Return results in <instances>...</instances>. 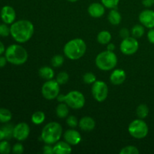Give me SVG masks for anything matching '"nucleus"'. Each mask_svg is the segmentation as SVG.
Wrapping results in <instances>:
<instances>
[{"mask_svg": "<svg viewBox=\"0 0 154 154\" xmlns=\"http://www.w3.org/2000/svg\"><path fill=\"white\" fill-rule=\"evenodd\" d=\"M126 78V74L123 69H115L111 73L110 81L114 85H120L125 81Z\"/></svg>", "mask_w": 154, "mask_h": 154, "instance_id": "obj_16", "label": "nucleus"}, {"mask_svg": "<svg viewBox=\"0 0 154 154\" xmlns=\"http://www.w3.org/2000/svg\"><path fill=\"white\" fill-rule=\"evenodd\" d=\"M24 147L23 145L20 143H17L12 147V153L15 154H21L23 153Z\"/></svg>", "mask_w": 154, "mask_h": 154, "instance_id": "obj_36", "label": "nucleus"}, {"mask_svg": "<svg viewBox=\"0 0 154 154\" xmlns=\"http://www.w3.org/2000/svg\"><path fill=\"white\" fill-rule=\"evenodd\" d=\"M78 126L82 130L89 132L92 131L96 126V122L92 117H84L80 120L78 123Z\"/></svg>", "mask_w": 154, "mask_h": 154, "instance_id": "obj_17", "label": "nucleus"}, {"mask_svg": "<svg viewBox=\"0 0 154 154\" xmlns=\"http://www.w3.org/2000/svg\"><path fill=\"white\" fill-rule=\"evenodd\" d=\"M32 122L35 125H40L45 120V114L43 111H36L32 115Z\"/></svg>", "mask_w": 154, "mask_h": 154, "instance_id": "obj_25", "label": "nucleus"}, {"mask_svg": "<svg viewBox=\"0 0 154 154\" xmlns=\"http://www.w3.org/2000/svg\"><path fill=\"white\" fill-rule=\"evenodd\" d=\"M56 113H57V117H60V118H66L69 113V108H68L67 104L63 102V103L57 105V109H56Z\"/></svg>", "mask_w": 154, "mask_h": 154, "instance_id": "obj_21", "label": "nucleus"}, {"mask_svg": "<svg viewBox=\"0 0 154 154\" xmlns=\"http://www.w3.org/2000/svg\"><path fill=\"white\" fill-rule=\"evenodd\" d=\"M7 59H6L5 56L2 57V56H0V68H3L6 66L7 64Z\"/></svg>", "mask_w": 154, "mask_h": 154, "instance_id": "obj_41", "label": "nucleus"}, {"mask_svg": "<svg viewBox=\"0 0 154 154\" xmlns=\"http://www.w3.org/2000/svg\"><path fill=\"white\" fill-rule=\"evenodd\" d=\"M144 34V28L143 25H137L134 26L133 28L132 29V35L134 38H138L142 37L143 35Z\"/></svg>", "mask_w": 154, "mask_h": 154, "instance_id": "obj_27", "label": "nucleus"}, {"mask_svg": "<svg viewBox=\"0 0 154 154\" xmlns=\"http://www.w3.org/2000/svg\"><path fill=\"white\" fill-rule=\"evenodd\" d=\"M38 74L41 78L47 81L53 79L54 77V70L49 66H44L41 68L38 71Z\"/></svg>", "mask_w": 154, "mask_h": 154, "instance_id": "obj_19", "label": "nucleus"}, {"mask_svg": "<svg viewBox=\"0 0 154 154\" xmlns=\"http://www.w3.org/2000/svg\"><path fill=\"white\" fill-rule=\"evenodd\" d=\"M142 4L144 5L145 7L150 8L154 4V0H143Z\"/></svg>", "mask_w": 154, "mask_h": 154, "instance_id": "obj_40", "label": "nucleus"}, {"mask_svg": "<svg viewBox=\"0 0 154 154\" xmlns=\"http://www.w3.org/2000/svg\"><path fill=\"white\" fill-rule=\"evenodd\" d=\"M57 99L60 102H65L73 109H81L85 105V97L82 93L77 90L69 92L67 95H59Z\"/></svg>", "mask_w": 154, "mask_h": 154, "instance_id": "obj_5", "label": "nucleus"}, {"mask_svg": "<svg viewBox=\"0 0 154 154\" xmlns=\"http://www.w3.org/2000/svg\"><path fill=\"white\" fill-rule=\"evenodd\" d=\"M120 35L123 38H126L129 37V31L128 29L123 28L120 31Z\"/></svg>", "mask_w": 154, "mask_h": 154, "instance_id": "obj_39", "label": "nucleus"}, {"mask_svg": "<svg viewBox=\"0 0 154 154\" xmlns=\"http://www.w3.org/2000/svg\"><path fill=\"white\" fill-rule=\"evenodd\" d=\"M64 63V57L62 55H56L51 60V64L54 67L58 68L63 66Z\"/></svg>", "mask_w": 154, "mask_h": 154, "instance_id": "obj_30", "label": "nucleus"}, {"mask_svg": "<svg viewBox=\"0 0 154 154\" xmlns=\"http://www.w3.org/2000/svg\"><path fill=\"white\" fill-rule=\"evenodd\" d=\"M128 130L129 134L137 139H142L145 138L149 132L148 126L143 120V119H137L133 120L129 124Z\"/></svg>", "mask_w": 154, "mask_h": 154, "instance_id": "obj_7", "label": "nucleus"}, {"mask_svg": "<svg viewBox=\"0 0 154 154\" xmlns=\"http://www.w3.org/2000/svg\"><path fill=\"white\" fill-rule=\"evenodd\" d=\"M12 114L8 109L0 108V123H7L11 120Z\"/></svg>", "mask_w": 154, "mask_h": 154, "instance_id": "obj_24", "label": "nucleus"}, {"mask_svg": "<svg viewBox=\"0 0 154 154\" xmlns=\"http://www.w3.org/2000/svg\"><path fill=\"white\" fill-rule=\"evenodd\" d=\"M2 140H5V134L2 129L0 128V141H2Z\"/></svg>", "mask_w": 154, "mask_h": 154, "instance_id": "obj_44", "label": "nucleus"}, {"mask_svg": "<svg viewBox=\"0 0 154 154\" xmlns=\"http://www.w3.org/2000/svg\"><path fill=\"white\" fill-rule=\"evenodd\" d=\"M12 38L18 43L27 42L34 33V26L31 21L20 20L14 22L10 27Z\"/></svg>", "mask_w": 154, "mask_h": 154, "instance_id": "obj_1", "label": "nucleus"}, {"mask_svg": "<svg viewBox=\"0 0 154 154\" xmlns=\"http://www.w3.org/2000/svg\"><path fill=\"white\" fill-rule=\"evenodd\" d=\"M105 6L103 4L98 2H93L88 7V13L92 17L99 18L105 14Z\"/></svg>", "mask_w": 154, "mask_h": 154, "instance_id": "obj_15", "label": "nucleus"}, {"mask_svg": "<svg viewBox=\"0 0 154 154\" xmlns=\"http://www.w3.org/2000/svg\"><path fill=\"white\" fill-rule=\"evenodd\" d=\"M0 16L2 20L5 23L12 24L16 19V12L13 7L10 5H5L2 8Z\"/></svg>", "mask_w": 154, "mask_h": 154, "instance_id": "obj_13", "label": "nucleus"}, {"mask_svg": "<svg viewBox=\"0 0 154 154\" xmlns=\"http://www.w3.org/2000/svg\"><path fill=\"white\" fill-rule=\"evenodd\" d=\"M136 114L140 119H144L148 116L149 108L145 104H141L136 109Z\"/></svg>", "mask_w": 154, "mask_h": 154, "instance_id": "obj_26", "label": "nucleus"}, {"mask_svg": "<svg viewBox=\"0 0 154 154\" xmlns=\"http://www.w3.org/2000/svg\"><path fill=\"white\" fill-rule=\"evenodd\" d=\"M14 128V126L8 123H5V125L2 126L1 129H2L5 134V139L10 140L11 139V138H13Z\"/></svg>", "mask_w": 154, "mask_h": 154, "instance_id": "obj_23", "label": "nucleus"}, {"mask_svg": "<svg viewBox=\"0 0 154 154\" xmlns=\"http://www.w3.org/2000/svg\"><path fill=\"white\" fill-rule=\"evenodd\" d=\"M64 139L71 145H77L81 141V135L75 129H68L64 133Z\"/></svg>", "mask_w": 154, "mask_h": 154, "instance_id": "obj_14", "label": "nucleus"}, {"mask_svg": "<svg viewBox=\"0 0 154 154\" xmlns=\"http://www.w3.org/2000/svg\"><path fill=\"white\" fill-rule=\"evenodd\" d=\"M72 152V147L71 144L68 142L64 141H60L55 143L54 146V153L56 154H69Z\"/></svg>", "mask_w": 154, "mask_h": 154, "instance_id": "obj_18", "label": "nucleus"}, {"mask_svg": "<svg viewBox=\"0 0 154 154\" xmlns=\"http://www.w3.org/2000/svg\"><path fill=\"white\" fill-rule=\"evenodd\" d=\"M5 52V45L4 44L0 41V56H1L2 54H4Z\"/></svg>", "mask_w": 154, "mask_h": 154, "instance_id": "obj_42", "label": "nucleus"}, {"mask_svg": "<svg viewBox=\"0 0 154 154\" xmlns=\"http://www.w3.org/2000/svg\"><path fill=\"white\" fill-rule=\"evenodd\" d=\"M67 1L70 2H77L78 0H67Z\"/></svg>", "mask_w": 154, "mask_h": 154, "instance_id": "obj_45", "label": "nucleus"}, {"mask_svg": "<svg viewBox=\"0 0 154 154\" xmlns=\"http://www.w3.org/2000/svg\"><path fill=\"white\" fill-rule=\"evenodd\" d=\"M101 1L105 7L110 9L116 8L120 2V0H101Z\"/></svg>", "mask_w": 154, "mask_h": 154, "instance_id": "obj_33", "label": "nucleus"}, {"mask_svg": "<svg viewBox=\"0 0 154 154\" xmlns=\"http://www.w3.org/2000/svg\"><path fill=\"white\" fill-rule=\"evenodd\" d=\"M92 94L97 102H104L108 97V85L104 81H96L92 86Z\"/></svg>", "mask_w": 154, "mask_h": 154, "instance_id": "obj_9", "label": "nucleus"}, {"mask_svg": "<svg viewBox=\"0 0 154 154\" xmlns=\"http://www.w3.org/2000/svg\"><path fill=\"white\" fill-rule=\"evenodd\" d=\"M120 154H138L139 153V150H138L136 147L135 146H126V147H123L120 152Z\"/></svg>", "mask_w": 154, "mask_h": 154, "instance_id": "obj_31", "label": "nucleus"}, {"mask_svg": "<svg viewBox=\"0 0 154 154\" xmlns=\"http://www.w3.org/2000/svg\"><path fill=\"white\" fill-rule=\"evenodd\" d=\"M11 151V147L8 140H2L0 141V153L8 154Z\"/></svg>", "mask_w": 154, "mask_h": 154, "instance_id": "obj_28", "label": "nucleus"}, {"mask_svg": "<svg viewBox=\"0 0 154 154\" xmlns=\"http://www.w3.org/2000/svg\"><path fill=\"white\" fill-rule=\"evenodd\" d=\"M63 133V128L57 122H51L43 128L42 132V139L45 144H54L59 141Z\"/></svg>", "mask_w": 154, "mask_h": 154, "instance_id": "obj_4", "label": "nucleus"}, {"mask_svg": "<svg viewBox=\"0 0 154 154\" xmlns=\"http://www.w3.org/2000/svg\"><path fill=\"white\" fill-rule=\"evenodd\" d=\"M114 49H115V45L114 44H109L107 46V50L110 51H114Z\"/></svg>", "mask_w": 154, "mask_h": 154, "instance_id": "obj_43", "label": "nucleus"}, {"mask_svg": "<svg viewBox=\"0 0 154 154\" xmlns=\"http://www.w3.org/2000/svg\"><path fill=\"white\" fill-rule=\"evenodd\" d=\"M52 144H46V145L44 147L43 152L45 154H53L54 153V147H52Z\"/></svg>", "mask_w": 154, "mask_h": 154, "instance_id": "obj_37", "label": "nucleus"}, {"mask_svg": "<svg viewBox=\"0 0 154 154\" xmlns=\"http://www.w3.org/2000/svg\"><path fill=\"white\" fill-rule=\"evenodd\" d=\"M5 57L8 62L15 66L24 64L28 59L26 50L19 45H11L5 50Z\"/></svg>", "mask_w": 154, "mask_h": 154, "instance_id": "obj_3", "label": "nucleus"}, {"mask_svg": "<svg viewBox=\"0 0 154 154\" xmlns=\"http://www.w3.org/2000/svg\"><path fill=\"white\" fill-rule=\"evenodd\" d=\"M60 84L57 81L51 79L47 81L42 87V93L48 100L56 99L60 95Z\"/></svg>", "mask_w": 154, "mask_h": 154, "instance_id": "obj_8", "label": "nucleus"}, {"mask_svg": "<svg viewBox=\"0 0 154 154\" xmlns=\"http://www.w3.org/2000/svg\"><path fill=\"white\" fill-rule=\"evenodd\" d=\"M147 39L151 44L154 45V29H150V30L147 32Z\"/></svg>", "mask_w": 154, "mask_h": 154, "instance_id": "obj_38", "label": "nucleus"}, {"mask_svg": "<svg viewBox=\"0 0 154 154\" xmlns=\"http://www.w3.org/2000/svg\"><path fill=\"white\" fill-rule=\"evenodd\" d=\"M87 50L85 42L81 38H75L65 45L63 52L67 58L72 60H79L84 55Z\"/></svg>", "mask_w": 154, "mask_h": 154, "instance_id": "obj_2", "label": "nucleus"}, {"mask_svg": "<svg viewBox=\"0 0 154 154\" xmlns=\"http://www.w3.org/2000/svg\"><path fill=\"white\" fill-rule=\"evenodd\" d=\"M83 80H84L85 84H93L96 81V77L92 72H87L83 76Z\"/></svg>", "mask_w": 154, "mask_h": 154, "instance_id": "obj_32", "label": "nucleus"}, {"mask_svg": "<svg viewBox=\"0 0 154 154\" xmlns=\"http://www.w3.org/2000/svg\"><path fill=\"white\" fill-rule=\"evenodd\" d=\"M29 133V126L26 123H20L14 128L13 138H14L17 141H22L28 138Z\"/></svg>", "mask_w": 154, "mask_h": 154, "instance_id": "obj_11", "label": "nucleus"}, {"mask_svg": "<svg viewBox=\"0 0 154 154\" xmlns=\"http://www.w3.org/2000/svg\"><path fill=\"white\" fill-rule=\"evenodd\" d=\"M139 44L138 40L134 37L123 38L120 44V51L125 55H132L138 51Z\"/></svg>", "mask_w": 154, "mask_h": 154, "instance_id": "obj_10", "label": "nucleus"}, {"mask_svg": "<svg viewBox=\"0 0 154 154\" xmlns=\"http://www.w3.org/2000/svg\"><path fill=\"white\" fill-rule=\"evenodd\" d=\"M139 21L147 28H154V11L146 9L140 13L138 17Z\"/></svg>", "mask_w": 154, "mask_h": 154, "instance_id": "obj_12", "label": "nucleus"}, {"mask_svg": "<svg viewBox=\"0 0 154 154\" xmlns=\"http://www.w3.org/2000/svg\"><path fill=\"white\" fill-rule=\"evenodd\" d=\"M117 63V57L113 51L101 52L96 58V65L102 71H109L114 69Z\"/></svg>", "mask_w": 154, "mask_h": 154, "instance_id": "obj_6", "label": "nucleus"}, {"mask_svg": "<svg viewBox=\"0 0 154 154\" xmlns=\"http://www.w3.org/2000/svg\"><path fill=\"white\" fill-rule=\"evenodd\" d=\"M11 35L10 27L8 26V24L2 23L0 24V36L1 37H8Z\"/></svg>", "mask_w": 154, "mask_h": 154, "instance_id": "obj_34", "label": "nucleus"}, {"mask_svg": "<svg viewBox=\"0 0 154 154\" xmlns=\"http://www.w3.org/2000/svg\"><path fill=\"white\" fill-rule=\"evenodd\" d=\"M69 76L68 75V73L65 72H62L60 73H59L57 76V79L56 81L58 82V84L60 85H62V84H65L69 81Z\"/></svg>", "mask_w": 154, "mask_h": 154, "instance_id": "obj_29", "label": "nucleus"}, {"mask_svg": "<svg viewBox=\"0 0 154 154\" xmlns=\"http://www.w3.org/2000/svg\"><path fill=\"white\" fill-rule=\"evenodd\" d=\"M121 14L115 8H113L108 14V20L112 25H118L121 22Z\"/></svg>", "mask_w": 154, "mask_h": 154, "instance_id": "obj_20", "label": "nucleus"}, {"mask_svg": "<svg viewBox=\"0 0 154 154\" xmlns=\"http://www.w3.org/2000/svg\"><path fill=\"white\" fill-rule=\"evenodd\" d=\"M66 123H67L69 126H70L72 128H75L78 126L79 122L78 121V119H77V117L75 116L72 115L68 117L67 120H66Z\"/></svg>", "mask_w": 154, "mask_h": 154, "instance_id": "obj_35", "label": "nucleus"}, {"mask_svg": "<svg viewBox=\"0 0 154 154\" xmlns=\"http://www.w3.org/2000/svg\"><path fill=\"white\" fill-rule=\"evenodd\" d=\"M111 39V35L108 31L104 30L100 32L97 35V40L101 45H108Z\"/></svg>", "mask_w": 154, "mask_h": 154, "instance_id": "obj_22", "label": "nucleus"}]
</instances>
